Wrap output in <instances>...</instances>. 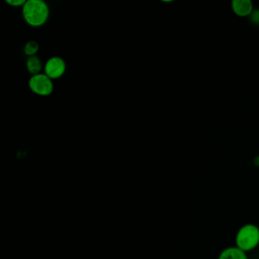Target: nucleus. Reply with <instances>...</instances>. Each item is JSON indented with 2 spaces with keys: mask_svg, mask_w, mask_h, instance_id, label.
Wrapping results in <instances>:
<instances>
[{
  "mask_svg": "<svg viewBox=\"0 0 259 259\" xmlns=\"http://www.w3.org/2000/svg\"><path fill=\"white\" fill-rule=\"evenodd\" d=\"M38 44L35 41H29L26 44L25 47V53L28 57H34L38 51Z\"/></svg>",
  "mask_w": 259,
  "mask_h": 259,
  "instance_id": "obj_8",
  "label": "nucleus"
},
{
  "mask_svg": "<svg viewBox=\"0 0 259 259\" xmlns=\"http://www.w3.org/2000/svg\"><path fill=\"white\" fill-rule=\"evenodd\" d=\"M253 20L256 22H259V12H255L252 16Z\"/></svg>",
  "mask_w": 259,
  "mask_h": 259,
  "instance_id": "obj_10",
  "label": "nucleus"
},
{
  "mask_svg": "<svg viewBox=\"0 0 259 259\" xmlns=\"http://www.w3.org/2000/svg\"><path fill=\"white\" fill-rule=\"evenodd\" d=\"M27 69L33 75L40 74L42 69V63L38 57L34 56L28 58L27 61Z\"/></svg>",
  "mask_w": 259,
  "mask_h": 259,
  "instance_id": "obj_7",
  "label": "nucleus"
},
{
  "mask_svg": "<svg viewBox=\"0 0 259 259\" xmlns=\"http://www.w3.org/2000/svg\"><path fill=\"white\" fill-rule=\"evenodd\" d=\"M66 63L60 57H52L45 65V75L51 79L60 78L66 72Z\"/></svg>",
  "mask_w": 259,
  "mask_h": 259,
  "instance_id": "obj_4",
  "label": "nucleus"
},
{
  "mask_svg": "<svg viewBox=\"0 0 259 259\" xmlns=\"http://www.w3.org/2000/svg\"><path fill=\"white\" fill-rule=\"evenodd\" d=\"M218 259H248V257L246 252L235 245L223 250L220 253Z\"/></svg>",
  "mask_w": 259,
  "mask_h": 259,
  "instance_id": "obj_6",
  "label": "nucleus"
},
{
  "mask_svg": "<svg viewBox=\"0 0 259 259\" xmlns=\"http://www.w3.org/2000/svg\"><path fill=\"white\" fill-rule=\"evenodd\" d=\"M22 13L28 25L40 27L45 25L49 18V7L41 0H29L24 5Z\"/></svg>",
  "mask_w": 259,
  "mask_h": 259,
  "instance_id": "obj_1",
  "label": "nucleus"
},
{
  "mask_svg": "<svg viewBox=\"0 0 259 259\" xmlns=\"http://www.w3.org/2000/svg\"><path fill=\"white\" fill-rule=\"evenodd\" d=\"M28 84L31 92L40 96H48L54 91L52 80L45 74L32 75Z\"/></svg>",
  "mask_w": 259,
  "mask_h": 259,
  "instance_id": "obj_3",
  "label": "nucleus"
},
{
  "mask_svg": "<svg viewBox=\"0 0 259 259\" xmlns=\"http://www.w3.org/2000/svg\"><path fill=\"white\" fill-rule=\"evenodd\" d=\"M26 2L27 1L25 0H7V3L9 5L14 7H23Z\"/></svg>",
  "mask_w": 259,
  "mask_h": 259,
  "instance_id": "obj_9",
  "label": "nucleus"
},
{
  "mask_svg": "<svg viewBox=\"0 0 259 259\" xmlns=\"http://www.w3.org/2000/svg\"><path fill=\"white\" fill-rule=\"evenodd\" d=\"M236 246L242 251H251L259 245V227L255 224L242 226L236 235Z\"/></svg>",
  "mask_w": 259,
  "mask_h": 259,
  "instance_id": "obj_2",
  "label": "nucleus"
},
{
  "mask_svg": "<svg viewBox=\"0 0 259 259\" xmlns=\"http://www.w3.org/2000/svg\"><path fill=\"white\" fill-rule=\"evenodd\" d=\"M233 11L239 16H246L252 13V4L249 0H234L232 3Z\"/></svg>",
  "mask_w": 259,
  "mask_h": 259,
  "instance_id": "obj_5",
  "label": "nucleus"
},
{
  "mask_svg": "<svg viewBox=\"0 0 259 259\" xmlns=\"http://www.w3.org/2000/svg\"><path fill=\"white\" fill-rule=\"evenodd\" d=\"M254 164L256 166H259V156L254 159Z\"/></svg>",
  "mask_w": 259,
  "mask_h": 259,
  "instance_id": "obj_11",
  "label": "nucleus"
}]
</instances>
